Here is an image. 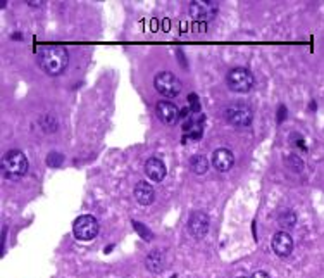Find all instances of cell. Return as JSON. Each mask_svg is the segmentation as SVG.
I'll list each match as a JSON object with an SVG mask.
<instances>
[{
  "mask_svg": "<svg viewBox=\"0 0 324 278\" xmlns=\"http://www.w3.org/2000/svg\"><path fill=\"white\" fill-rule=\"evenodd\" d=\"M155 114L162 123L174 124L178 121V118L181 116V112L176 107V104H173L171 100H159L155 106Z\"/></svg>",
  "mask_w": 324,
  "mask_h": 278,
  "instance_id": "10",
  "label": "cell"
},
{
  "mask_svg": "<svg viewBox=\"0 0 324 278\" xmlns=\"http://www.w3.org/2000/svg\"><path fill=\"white\" fill-rule=\"evenodd\" d=\"M224 118L229 124L236 128L250 126L254 121V112L247 104H229L224 109Z\"/></svg>",
  "mask_w": 324,
  "mask_h": 278,
  "instance_id": "5",
  "label": "cell"
},
{
  "mask_svg": "<svg viewBox=\"0 0 324 278\" xmlns=\"http://www.w3.org/2000/svg\"><path fill=\"white\" fill-rule=\"evenodd\" d=\"M285 164H286V168L291 169V171H295V173H302L303 168H305L303 161H302L298 156H295V154L286 156V157H285Z\"/></svg>",
  "mask_w": 324,
  "mask_h": 278,
  "instance_id": "17",
  "label": "cell"
},
{
  "mask_svg": "<svg viewBox=\"0 0 324 278\" xmlns=\"http://www.w3.org/2000/svg\"><path fill=\"white\" fill-rule=\"evenodd\" d=\"M145 268L150 273H160L164 269V254L162 251H150L145 257Z\"/></svg>",
  "mask_w": 324,
  "mask_h": 278,
  "instance_id": "14",
  "label": "cell"
},
{
  "mask_svg": "<svg viewBox=\"0 0 324 278\" xmlns=\"http://www.w3.org/2000/svg\"><path fill=\"white\" fill-rule=\"evenodd\" d=\"M250 278H269V275L266 271H255Z\"/></svg>",
  "mask_w": 324,
  "mask_h": 278,
  "instance_id": "21",
  "label": "cell"
},
{
  "mask_svg": "<svg viewBox=\"0 0 324 278\" xmlns=\"http://www.w3.org/2000/svg\"><path fill=\"white\" fill-rule=\"evenodd\" d=\"M62 163H64V156L60 154V152H50V154L47 156V164L50 168H59Z\"/></svg>",
  "mask_w": 324,
  "mask_h": 278,
  "instance_id": "19",
  "label": "cell"
},
{
  "mask_svg": "<svg viewBox=\"0 0 324 278\" xmlns=\"http://www.w3.org/2000/svg\"><path fill=\"white\" fill-rule=\"evenodd\" d=\"M236 278H249V276H236Z\"/></svg>",
  "mask_w": 324,
  "mask_h": 278,
  "instance_id": "22",
  "label": "cell"
},
{
  "mask_svg": "<svg viewBox=\"0 0 324 278\" xmlns=\"http://www.w3.org/2000/svg\"><path fill=\"white\" fill-rule=\"evenodd\" d=\"M2 176L7 180H18L26 175L28 171V159L21 151H9L2 157Z\"/></svg>",
  "mask_w": 324,
  "mask_h": 278,
  "instance_id": "2",
  "label": "cell"
},
{
  "mask_svg": "<svg viewBox=\"0 0 324 278\" xmlns=\"http://www.w3.org/2000/svg\"><path fill=\"white\" fill-rule=\"evenodd\" d=\"M278 225L283 228V232H286V230L293 228L295 225H297V216H295V213L290 211V209H283V211L278 215Z\"/></svg>",
  "mask_w": 324,
  "mask_h": 278,
  "instance_id": "15",
  "label": "cell"
},
{
  "mask_svg": "<svg viewBox=\"0 0 324 278\" xmlns=\"http://www.w3.org/2000/svg\"><path fill=\"white\" fill-rule=\"evenodd\" d=\"M133 193H135L136 202L141 205H150L155 200V190H153V187L150 183H147V181H138L135 185V192Z\"/></svg>",
  "mask_w": 324,
  "mask_h": 278,
  "instance_id": "13",
  "label": "cell"
},
{
  "mask_svg": "<svg viewBox=\"0 0 324 278\" xmlns=\"http://www.w3.org/2000/svg\"><path fill=\"white\" fill-rule=\"evenodd\" d=\"M36 62L40 70L48 76H59L69 64V52L59 43H47L36 50Z\"/></svg>",
  "mask_w": 324,
  "mask_h": 278,
  "instance_id": "1",
  "label": "cell"
},
{
  "mask_svg": "<svg viewBox=\"0 0 324 278\" xmlns=\"http://www.w3.org/2000/svg\"><path fill=\"white\" fill-rule=\"evenodd\" d=\"M217 2H210V0H193L190 4V16L197 21H204L207 23L210 19L216 18L217 14Z\"/></svg>",
  "mask_w": 324,
  "mask_h": 278,
  "instance_id": "7",
  "label": "cell"
},
{
  "mask_svg": "<svg viewBox=\"0 0 324 278\" xmlns=\"http://www.w3.org/2000/svg\"><path fill=\"white\" fill-rule=\"evenodd\" d=\"M28 6L33 7V9H36V7H43V6H45V2H43V0H30V2H28Z\"/></svg>",
  "mask_w": 324,
  "mask_h": 278,
  "instance_id": "20",
  "label": "cell"
},
{
  "mask_svg": "<svg viewBox=\"0 0 324 278\" xmlns=\"http://www.w3.org/2000/svg\"><path fill=\"white\" fill-rule=\"evenodd\" d=\"M234 164V156L229 149H216L212 154V166L217 169L219 173H226L233 168Z\"/></svg>",
  "mask_w": 324,
  "mask_h": 278,
  "instance_id": "11",
  "label": "cell"
},
{
  "mask_svg": "<svg viewBox=\"0 0 324 278\" xmlns=\"http://www.w3.org/2000/svg\"><path fill=\"white\" fill-rule=\"evenodd\" d=\"M99 221H97L95 216L92 215H81L74 220L72 223V233L74 237L81 242H88L93 240L97 235H99Z\"/></svg>",
  "mask_w": 324,
  "mask_h": 278,
  "instance_id": "4",
  "label": "cell"
},
{
  "mask_svg": "<svg viewBox=\"0 0 324 278\" xmlns=\"http://www.w3.org/2000/svg\"><path fill=\"white\" fill-rule=\"evenodd\" d=\"M190 169H192L195 175H204V173H207V169H209L207 157H204L200 154L192 156L190 157Z\"/></svg>",
  "mask_w": 324,
  "mask_h": 278,
  "instance_id": "16",
  "label": "cell"
},
{
  "mask_svg": "<svg viewBox=\"0 0 324 278\" xmlns=\"http://www.w3.org/2000/svg\"><path fill=\"white\" fill-rule=\"evenodd\" d=\"M145 173H147V176L152 181L159 183V181L166 178L168 169H166V164L162 163L159 157H150V159H147V163H145Z\"/></svg>",
  "mask_w": 324,
  "mask_h": 278,
  "instance_id": "12",
  "label": "cell"
},
{
  "mask_svg": "<svg viewBox=\"0 0 324 278\" xmlns=\"http://www.w3.org/2000/svg\"><path fill=\"white\" fill-rule=\"evenodd\" d=\"M153 85L155 90L164 97H176L181 92V82L169 71H162L153 78Z\"/></svg>",
  "mask_w": 324,
  "mask_h": 278,
  "instance_id": "6",
  "label": "cell"
},
{
  "mask_svg": "<svg viewBox=\"0 0 324 278\" xmlns=\"http://www.w3.org/2000/svg\"><path fill=\"white\" fill-rule=\"evenodd\" d=\"M210 228V218L207 213L204 211H193L188 218V232L192 233V237H195L197 240L204 239L209 233Z\"/></svg>",
  "mask_w": 324,
  "mask_h": 278,
  "instance_id": "8",
  "label": "cell"
},
{
  "mask_svg": "<svg viewBox=\"0 0 324 278\" xmlns=\"http://www.w3.org/2000/svg\"><path fill=\"white\" fill-rule=\"evenodd\" d=\"M254 83L255 80L252 71L247 70V67H233L228 73V76H226L228 88L231 92H236V94H249L254 88Z\"/></svg>",
  "mask_w": 324,
  "mask_h": 278,
  "instance_id": "3",
  "label": "cell"
},
{
  "mask_svg": "<svg viewBox=\"0 0 324 278\" xmlns=\"http://www.w3.org/2000/svg\"><path fill=\"white\" fill-rule=\"evenodd\" d=\"M133 228L136 230V233H138L140 237H143V240L145 242H150L152 240V232L148 230L145 225H141V223H138V221H133Z\"/></svg>",
  "mask_w": 324,
  "mask_h": 278,
  "instance_id": "18",
  "label": "cell"
},
{
  "mask_svg": "<svg viewBox=\"0 0 324 278\" xmlns=\"http://www.w3.org/2000/svg\"><path fill=\"white\" fill-rule=\"evenodd\" d=\"M271 245H273V251L276 256L279 257H286L293 252V239L288 232H278L274 233L273 240H271Z\"/></svg>",
  "mask_w": 324,
  "mask_h": 278,
  "instance_id": "9",
  "label": "cell"
}]
</instances>
